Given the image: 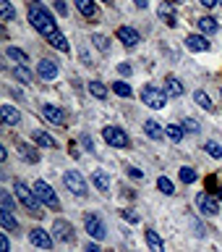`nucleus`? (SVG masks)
Masks as SVG:
<instances>
[{"label": "nucleus", "instance_id": "obj_22", "mask_svg": "<svg viewBox=\"0 0 222 252\" xmlns=\"http://www.w3.org/2000/svg\"><path fill=\"white\" fill-rule=\"evenodd\" d=\"M157 13H160V19L165 21V24H168V27H175V11H173V5L170 3H162L160 8H157Z\"/></svg>", "mask_w": 222, "mask_h": 252}, {"label": "nucleus", "instance_id": "obj_35", "mask_svg": "<svg viewBox=\"0 0 222 252\" xmlns=\"http://www.w3.org/2000/svg\"><path fill=\"white\" fill-rule=\"evenodd\" d=\"M180 181H183V184H194V181H196V171L188 168V165H186V168H180Z\"/></svg>", "mask_w": 222, "mask_h": 252}, {"label": "nucleus", "instance_id": "obj_23", "mask_svg": "<svg viewBox=\"0 0 222 252\" xmlns=\"http://www.w3.org/2000/svg\"><path fill=\"white\" fill-rule=\"evenodd\" d=\"M144 134H147V137H149V139H162V137H165V131H162V126H160V124H157V121H154V118H149V121L144 124Z\"/></svg>", "mask_w": 222, "mask_h": 252}, {"label": "nucleus", "instance_id": "obj_42", "mask_svg": "<svg viewBox=\"0 0 222 252\" xmlns=\"http://www.w3.org/2000/svg\"><path fill=\"white\" fill-rule=\"evenodd\" d=\"M81 145H84L86 153H94V147H92V139H89V137H81Z\"/></svg>", "mask_w": 222, "mask_h": 252}, {"label": "nucleus", "instance_id": "obj_8", "mask_svg": "<svg viewBox=\"0 0 222 252\" xmlns=\"http://www.w3.org/2000/svg\"><path fill=\"white\" fill-rule=\"evenodd\" d=\"M52 239H58V242H66V244H71L74 242V226L68 223V220H63V218H58L52 223Z\"/></svg>", "mask_w": 222, "mask_h": 252}, {"label": "nucleus", "instance_id": "obj_38", "mask_svg": "<svg viewBox=\"0 0 222 252\" xmlns=\"http://www.w3.org/2000/svg\"><path fill=\"white\" fill-rule=\"evenodd\" d=\"M0 200H3L5 210H13V200H11V194H8V192H0Z\"/></svg>", "mask_w": 222, "mask_h": 252}, {"label": "nucleus", "instance_id": "obj_27", "mask_svg": "<svg viewBox=\"0 0 222 252\" xmlns=\"http://www.w3.org/2000/svg\"><path fill=\"white\" fill-rule=\"evenodd\" d=\"M89 92H92L97 100H105V97H107V87L102 84V82H97V79H94V82H89Z\"/></svg>", "mask_w": 222, "mask_h": 252}, {"label": "nucleus", "instance_id": "obj_41", "mask_svg": "<svg viewBox=\"0 0 222 252\" xmlns=\"http://www.w3.org/2000/svg\"><path fill=\"white\" fill-rule=\"evenodd\" d=\"M55 11L66 16V11H68V8H66V0H55Z\"/></svg>", "mask_w": 222, "mask_h": 252}, {"label": "nucleus", "instance_id": "obj_34", "mask_svg": "<svg viewBox=\"0 0 222 252\" xmlns=\"http://www.w3.org/2000/svg\"><path fill=\"white\" fill-rule=\"evenodd\" d=\"M157 187H160L162 194H173V192H175V187H173V181H170L168 176H160V179H157Z\"/></svg>", "mask_w": 222, "mask_h": 252}, {"label": "nucleus", "instance_id": "obj_47", "mask_svg": "<svg viewBox=\"0 0 222 252\" xmlns=\"http://www.w3.org/2000/svg\"><path fill=\"white\" fill-rule=\"evenodd\" d=\"M133 5H136V8H147L149 0H133Z\"/></svg>", "mask_w": 222, "mask_h": 252}, {"label": "nucleus", "instance_id": "obj_19", "mask_svg": "<svg viewBox=\"0 0 222 252\" xmlns=\"http://www.w3.org/2000/svg\"><path fill=\"white\" fill-rule=\"evenodd\" d=\"M186 90H183V84H180V79L178 76H168L165 79V94H170V97H180Z\"/></svg>", "mask_w": 222, "mask_h": 252}, {"label": "nucleus", "instance_id": "obj_33", "mask_svg": "<svg viewBox=\"0 0 222 252\" xmlns=\"http://www.w3.org/2000/svg\"><path fill=\"white\" fill-rule=\"evenodd\" d=\"M113 92L121 94V97H131V94H133V90L125 82H113Z\"/></svg>", "mask_w": 222, "mask_h": 252}, {"label": "nucleus", "instance_id": "obj_12", "mask_svg": "<svg viewBox=\"0 0 222 252\" xmlns=\"http://www.w3.org/2000/svg\"><path fill=\"white\" fill-rule=\"evenodd\" d=\"M118 39H121L125 47H136L141 42V34L133 27H121V29H118Z\"/></svg>", "mask_w": 222, "mask_h": 252}, {"label": "nucleus", "instance_id": "obj_15", "mask_svg": "<svg viewBox=\"0 0 222 252\" xmlns=\"http://www.w3.org/2000/svg\"><path fill=\"white\" fill-rule=\"evenodd\" d=\"M0 226H3L5 231H11V234H21V223L13 218V213L5 210V208L0 210Z\"/></svg>", "mask_w": 222, "mask_h": 252}, {"label": "nucleus", "instance_id": "obj_2", "mask_svg": "<svg viewBox=\"0 0 222 252\" xmlns=\"http://www.w3.org/2000/svg\"><path fill=\"white\" fill-rule=\"evenodd\" d=\"M13 189H16V197H19V202H21L24 208H26V210L31 213V216H34V218L42 216V202L37 200L34 189H29L21 179H16V181H13Z\"/></svg>", "mask_w": 222, "mask_h": 252}, {"label": "nucleus", "instance_id": "obj_9", "mask_svg": "<svg viewBox=\"0 0 222 252\" xmlns=\"http://www.w3.org/2000/svg\"><path fill=\"white\" fill-rule=\"evenodd\" d=\"M196 205H199V210L204 213V216H217L220 213V200L207 194V192H201L199 197H196Z\"/></svg>", "mask_w": 222, "mask_h": 252}, {"label": "nucleus", "instance_id": "obj_14", "mask_svg": "<svg viewBox=\"0 0 222 252\" xmlns=\"http://www.w3.org/2000/svg\"><path fill=\"white\" fill-rule=\"evenodd\" d=\"M37 76L39 79H55L58 76V63L50 61V58H42L37 63Z\"/></svg>", "mask_w": 222, "mask_h": 252}, {"label": "nucleus", "instance_id": "obj_3", "mask_svg": "<svg viewBox=\"0 0 222 252\" xmlns=\"http://www.w3.org/2000/svg\"><path fill=\"white\" fill-rule=\"evenodd\" d=\"M34 194H37V200L42 202V205H47V208H52V210H58L60 208V202H58V194L52 192V187L47 184V181H42V179H37L34 181Z\"/></svg>", "mask_w": 222, "mask_h": 252}, {"label": "nucleus", "instance_id": "obj_18", "mask_svg": "<svg viewBox=\"0 0 222 252\" xmlns=\"http://www.w3.org/2000/svg\"><path fill=\"white\" fill-rule=\"evenodd\" d=\"M74 3H76V8H78V13H81V16H86V19H97V5H94V0H74Z\"/></svg>", "mask_w": 222, "mask_h": 252}, {"label": "nucleus", "instance_id": "obj_28", "mask_svg": "<svg viewBox=\"0 0 222 252\" xmlns=\"http://www.w3.org/2000/svg\"><path fill=\"white\" fill-rule=\"evenodd\" d=\"M5 55H8V58H13V61H19L21 66L29 61V55L24 53V50H19V47H13V45H11V47H5Z\"/></svg>", "mask_w": 222, "mask_h": 252}, {"label": "nucleus", "instance_id": "obj_31", "mask_svg": "<svg viewBox=\"0 0 222 252\" xmlns=\"http://www.w3.org/2000/svg\"><path fill=\"white\" fill-rule=\"evenodd\" d=\"M92 42H94V47H97V50H102V53L110 50V39H107L105 34H92Z\"/></svg>", "mask_w": 222, "mask_h": 252}, {"label": "nucleus", "instance_id": "obj_4", "mask_svg": "<svg viewBox=\"0 0 222 252\" xmlns=\"http://www.w3.org/2000/svg\"><path fill=\"white\" fill-rule=\"evenodd\" d=\"M141 100H144V105L154 108V110H160V108L168 105V94H165V90L152 87V84H147L144 90H141Z\"/></svg>", "mask_w": 222, "mask_h": 252}, {"label": "nucleus", "instance_id": "obj_13", "mask_svg": "<svg viewBox=\"0 0 222 252\" xmlns=\"http://www.w3.org/2000/svg\"><path fill=\"white\" fill-rule=\"evenodd\" d=\"M183 45H186L191 53H207V50H209L207 37H201V34H188V37L183 39Z\"/></svg>", "mask_w": 222, "mask_h": 252}, {"label": "nucleus", "instance_id": "obj_16", "mask_svg": "<svg viewBox=\"0 0 222 252\" xmlns=\"http://www.w3.org/2000/svg\"><path fill=\"white\" fill-rule=\"evenodd\" d=\"M144 239H147V247H149V252H165V242H162V236L157 234V231H152V228H147V231H144Z\"/></svg>", "mask_w": 222, "mask_h": 252}, {"label": "nucleus", "instance_id": "obj_44", "mask_svg": "<svg viewBox=\"0 0 222 252\" xmlns=\"http://www.w3.org/2000/svg\"><path fill=\"white\" fill-rule=\"evenodd\" d=\"M128 176H131V179H141L144 173H141L139 168H128Z\"/></svg>", "mask_w": 222, "mask_h": 252}, {"label": "nucleus", "instance_id": "obj_1", "mask_svg": "<svg viewBox=\"0 0 222 252\" xmlns=\"http://www.w3.org/2000/svg\"><path fill=\"white\" fill-rule=\"evenodd\" d=\"M29 21H31V27H34L39 34L47 39V42H50L52 37L60 34L58 24H55V19L50 16V11H47L42 3H37V0H29Z\"/></svg>", "mask_w": 222, "mask_h": 252}, {"label": "nucleus", "instance_id": "obj_11", "mask_svg": "<svg viewBox=\"0 0 222 252\" xmlns=\"http://www.w3.org/2000/svg\"><path fill=\"white\" fill-rule=\"evenodd\" d=\"M42 116H45L50 124H55V126H63V124H66V113H63L58 105H50V102H45V105H42Z\"/></svg>", "mask_w": 222, "mask_h": 252}, {"label": "nucleus", "instance_id": "obj_48", "mask_svg": "<svg viewBox=\"0 0 222 252\" xmlns=\"http://www.w3.org/2000/svg\"><path fill=\"white\" fill-rule=\"evenodd\" d=\"M0 160H3V163L8 160V150L5 147H0Z\"/></svg>", "mask_w": 222, "mask_h": 252}, {"label": "nucleus", "instance_id": "obj_24", "mask_svg": "<svg viewBox=\"0 0 222 252\" xmlns=\"http://www.w3.org/2000/svg\"><path fill=\"white\" fill-rule=\"evenodd\" d=\"M92 181H94V187H97L102 194H107V192H110V176H107L105 171H94Z\"/></svg>", "mask_w": 222, "mask_h": 252}, {"label": "nucleus", "instance_id": "obj_37", "mask_svg": "<svg viewBox=\"0 0 222 252\" xmlns=\"http://www.w3.org/2000/svg\"><path fill=\"white\" fill-rule=\"evenodd\" d=\"M180 126H183L186 131H191V134H199V121H194V118H186Z\"/></svg>", "mask_w": 222, "mask_h": 252}, {"label": "nucleus", "instance_id": "obj_17", "mask_svg": "<svg viewBox=\"0 0 222 252\" xmlns=\"http://www.w3.org/2000/svg\"><path fill=\"white\" fill-rule=\"evenodd\" d=\"M0 116H3V121L8 126H19L21 124V113L13 105H0Z\"/></svg>", "mask_w": 222, "mask_h": 252}, {"label": "nucleus", "instance_id": "obj_30", "mask_svg": "<svg viewBox=\"0 0 222 252\" xmlns=\"http://www.w3.org/2000/svg\"><path fill=\"white\" fill-rule=\"evenodd\" d=\"M0 16H3V21H13V5H11V0H0Z\"/></svg>", "mask_w": 222, "mask_h": 252}, {"label": "nucleus", "instance_id": "obj_53", "mask_svg": "<svg viewBox=\"0 0 222 252\" xmlns=\"http://www.w3.org/2000/svg\"><path fill=\"white\" fill-rule=\"evenodd\" d=\"M220 94H222V90H220Z\"/></svg>", "mask_w": 222, "mask_h": 252}, {"label": "nucleus", "instance_id": "obj_7", "mask_svg": "<svg viewBox=\"0 0 222 252\" xmlns=\"http://www.w3.org/2000/svg\"><path fill=\"white\" fill-rule=\"evenodd\" d=\"M84 228L86 234L92 236V239H105V223H102V218L97 216V213H86L84 216Z\"/></svg>", "mask_w": 222, "mask_h": 252}, {"label": "nucleus", "instance_id": "obj_43", "mask_svg": "<svg viewBox=\"0 0 222 252\" xmlns=\"http://www.w3.org/2000/svg\"><path fill=\"white\" fill-rule=\"evenodd\" d=\"M118 71H121L123 76H131V66H128V63H121V66H118Z\"/></svg>", "mask_w": 222, "mask_h": 252}, {"label": "nucleus", "instance_id": "obj_21", "mask_svg": "<svg viewBox=\"0 0 222 252\" xmlns=\"http://www.w3.org/2000/svg\"><path fill=\"white\" fill-rule=\"evenodd\" d=\"M31 139H34L39 147H47V150H55V147H58V142H55L47 131H34V134H31Z\"/></svg>", "mask_w": 222, "mask_h": 252}, {"label": "nucleus", "instance_id": "obj_39", "mask_svg": "<svg viewBox=\"0 0 222 252\" xmlns=\"http://www.w3.org/2000/svg\"><path fill=\"white\" fill-rule=\"evenodd\" d=\"M121 216H123L125 220H128V223H139V216H136V213H131V210H123Z\"/></svg>", "mask_w": 222, "mask_h": 252}, {"label": "nucleus", "instance_id": "obj_40", "mask_svg": "<svg viewBox=\"0 0 222 252\" xmlns=\"http://www.w3.org/2000/svg\"><path fill=\"white\" fill-rule=\"evenodd\" d=\"M11 250V242H8V234H0V252Z\"/></svg>", "mask_w": 222, "mask_h": 252}, {"label": "nucleus", "instance_id": "obj_25", "mask_svg": "<svg viewBox=\"0 0 222 252\" xmlns=\"http://www.w3.org/2000/svg\"><path fill=\"white\" fill-rule=\"evenodd\" d=\"M199 29L204 32V34H215V32L220 29V24H217V19H212V16H201V19H199Z\"/></svg>", "mask_w": 222, "mask_h": 252}, {"label": "nucleus", "instance_id": "obj_36", "mask_svg": "<svg viewBox=\"0 0 222 252\" xmlns=\"http://www.w3.org/2000/svg\"><path fill=\"white\" fill-rule=\"evenodd\" d=\"M204 150H207V153H209L212 158H217V160L222 158V147L217 145V142H207V145H204Z\"/></svg>", "mask_w": 222, "mask_h": 252}, {"label": "nucleus", "instance_id": "obj_32", "mask_svg": "<svg viewBox=\"0 0 222 252\" xmlns=\"http://www.w3.org/2000/svg\"><path fill=\"white\" fill-rule=\"evenodd\" d=\"M13 76L19 79V82H24V84L31 82V71H29L26 66H16V68H13Z\"/></svg>", "mask_w": 222, "mask_h": 252}, {"label": "nucleus", "instance_id": "obj_46", "mask_svg": "<svg viewBox=\"0 0 222 252\" xmlns=\"http://www.w3.org/2000/svg\"><path fill=\"white\" fill-rule=\"evenodd\" d=\"M84 252H102V250L97 247V244H86V247H84Z\"/></svg>", "mask_w": 222, "mask_h": 252}, {"label": "nucleus", "instance_id": "obj_45", "mask_svg": "<svg viewBox=\"0 0 222 252\" xmlns=\"http://www.w3.org/2000/svg\"><path fill=\"white\" fill-rule=\"evenodd\" d=\"M199 3H201L204 8H215V5L220 3V0H199Z\"/></svg>", "mask_w": 222, "mask_h": 252}, {"label": "nucleus", "instance_id": "obj_51", "mask_svg": "<svg viewBox=\"0 0 222 252\" xmlns=\"http://www.w3.org/2000/svg\"><path fill=\"white\" fill-rule=\"evenodd\" d=\"M105 3H113V0H105Z\"/></svg>", "mask_w": 222, "mask_h": 252}, {"label": "nucleus", "instance_id": "obj_49", "mask_svg": "<svg viewBox=\"0 0 222 252\" xmlns=\"http://www.w3.org/2000/svg\"><path fill=\"white\" fill-rule=\"evenodd\" d=\"M217 200H220V202H222V189H220V194H217Z\"/></svg>", "mask_w": 222, "mask_h": 252}, {"label": "nucleus", "instance_id": "obj_10", "mask_svg": "<svg viewBox=\"0 0 222 252\" xmlns=\"http://www.w3.org/2000/svg\"><path fill=\"white\" fill-rule=\"evenodd\" d=\"M29 242L34 244V247H39V250H50L52 247V236L47 234L45 228H39V226L29 231Z\"/></svg>", "mask_w": 222, "mask_h": 252}, {"label": "nucleus", "instance_id": "obj_52", "mask_svg": "<svg viewBox=\"0 0 222 252\" xmlns=\"http://www.w3.org/2000/svg\"><path fill=\"white\" fill-rule=\"evenodd\" d=\"M220 5H222V0H220Z\"/></svg>", "mask_w": 222, "mask_h": 252}, {"label": "nucleus", "instance_id": "obj_6", "mask_svg": "<svg viewBox=\"0 0 222 252\" xmlns=\"http://www.w3.org/2000/svg\"><path fill=\"white\" fill-rule=\"evenodd\" d=\"M63 184H66V187L71 189V192L76 194V197H84V194H86V181H84L81 173L74 171V168L63 173Z\"/></svg>", "mask_w": 222, "mask_h": 252}, {"label": "nucleus", "instance_id": "obj_26", "mask_svg": "<svg viewBox=\"0 0 222 252\" xmlns=\"http://www.w3.org/2000/svg\"><path fill=\"white\" fill-rule=\"evenodd\" d=\"M183 126H178V124H168V129H165V137H168L170 142H175V145H178V142L180 139H183Z\"/></svg>", "mask_w": 222, "mask_h": 252}, {"label": "nucleus", "instance_id": "obj_5", "mask_svg": "<svg viewBox=\"0 0 222 252\" xmlns=\"http://www.w3.org/2000/svg\"><path fill=\"white\" fill-rule=\"evenodd\" d=\"M102 137H105V142L110 147H118V150H125L131 145L128 134H125L121 126H105V129H102Z\"/></svg>", "mask_w": 222, "mask_h": 252}, {"label": "nucleus", "instance_id": "obj_50", "mask_svg": "<svg viewBox=\"0 0 222 252\" xmlns=\"http://www.w3.org/2000/svg\"><path fill=\"white\" fill-rule=\"evenodd\" d=\"M175 3H188V0H175Z\"/></svg>", "mask_w": 222, "mask_h": 252}, {"label": "nucleus", "instance_id": "obj_29", "mask_svg": "<svg viewBox=\"0 0 222 252\" xmlns=\"http://www.w3.org/2000/svg\"><path fill=\"white\" fill-rule=\"evenodd\" d=\"M194 100H196V105H199V108H204V110H212V108H215V105H212V97H209L207 92H201V90L194 94Z\"/></svg>", "mask_w": 222, "mask_h": 252}, {"label": "nucleus", "instance_id": "obj_20", "mask_svg": "<svg viewBox=\"0 0 222 252\" xmlns=\"http://www.w3.org/2000/svg\"><path fill=\"white\" fill-rule=\"evenodd\" d=\"M19 158H21V160H26V163H37L39 153L31 145H26V142H21V145H19Z\"/></svg>", "mask_w": 222, "mask_h": 252}]
</instances>
